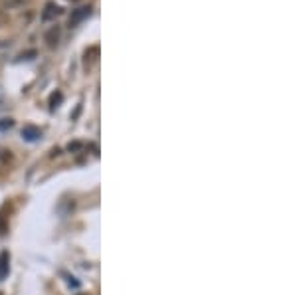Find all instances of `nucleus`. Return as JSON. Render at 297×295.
<instances>
[{"instance_id":"nucleus-8","label":"nucleus","mask_w":297,"mask_h":295,"mask_svg":"<svg viewBox=\"0 0 297 295\" xmlns=\"http://www.w3.org/2000/svg\"><path fill=\"white\" fill-rule=\"evenodd\" d=\"M28 0H4L2 2V8L4 10H12V8H18V6H24Z\"/></svg>"},{"instance_id":"nucleus-5","label":"nucleus","mask_w":297,"mask_h":295,"mask_svg":"<svg viewBox=\"0 0 297 295\" xmlns=\"http://www.w3.org/2000/svg\"><path fill=\"white\" fill-rule=\"evenodd\" d=\"M40 135H42V131H40L38 127H34V125H24L22 137L26 139V141H36Z\"/></svg>"},{"instance_id":"nucleus-1","label":"nucleus","mask_w":297,"mask_h":295,"mask_svg":"<svg viewBox=\"0 0 297 295\" xmlns=\"http://www.w3.org/2000/svg\"><path fill=\"white\" fill-rule=\"evenodd\" d=\"M60 36H62L60 26H52V28L46 32V36H44V42H46L48 48H56L58 42H60Z\"/></svg>"},{"instance_id":"nucleus-10","label":"nucleus","mask_w":297,"mask_h":295,"mask_svg":"<svg viewBox=\"0 0 297 295\" xmlns=\"http://www.w3.org/2000/svg\"><path fill=\"white\" fill-rule=\"evenodd\" d=\"M8 20H10L8 14H6L4 10H0V28H2V26H8Z\"/></svg>"},{"instance_id":"nucleus-11","label":"nucleus","mask_w":297,"mask_h":295,"mask_svg":"<svg viewBox=\"0 0 297 295\" xmlns=\"http://www.w3.org/2000/svg\"><path fill=\"white\" fill-rule=\"evenodd\" d=\"M32 56H36V52L32 50V52H26V54H20V58L22 60H32Z\"/></svg>"},{"instance_id":"nucleus-4","label":"nucleus","mask_w":297,"mask_h":295,"mask_svg":"<svg viewBox=\"0 0 297 295\" xmlns=\"http://www.w3.org/2000/svg\"><path fill=\"white\" fill-rule=\"evenodd\" d=\"M60 12H62V8H60L58 4H54V2H48L46 8H44V12H42V20H52V18H56Z\"/></svg>"},{"instance_id":"nucleus-7","label":"nucleus","mask_w":297,"mask_h":295,"mask_svg":"<svg viewBox=\"0 0 297 295\" xmlns=\"http://www.w3.org/2000/svg\"><path fill=\"white\" fill-rule=\"evenodd\" d=\"M62 99H64V95H62V91H54V93L50 95V107H52V109H56V107H60V103H62Z\"/></svg>"},{"instance_id":"nucleus-6","label":"nucleus","mask_w":297,"mask_h":295,"mask_svg":"<svg viewBox=\"0 0 297 295\" xmlns=\"http://www.w3.org/2000/svg\"><path fill=\"white\" fill-rule=\"evenodd\" d=\"M8 262H10L8 251H2V254H0V279L8 275Z\"/></svg>"},{"instance_id":"nucleus-2","label":"nucleus","mask_w":297,"mask_h":295,"mask_svg":"<svg viewBox=\"0 0 297 295\" xmlns=\"http://www.w3.org/2000/svg\"><path fill=\"white\" fill-rule=\"evenodd\" d=\"M97 58H99V48L97 46H92V48H88L86 50V54H83V66L90 69L97 62Z\"/></svg>"},{"instance_id":"nucleus-3","label":"nucleus","mask_w":297,"mask_h":295,"mask_svg":"<svg viewBox=\"0 0 297 295\" xmlns=\"http://www.w3.org/2000/svg\"><path fill=\"white\" fill-rule=\"evenodd\" d=\"M92 14V8L90 6H86V8H77V10H73V14L69 16V26H75V24H79L83 18H88Z\"/></svg>"},{"instance_id":"nucleus-9","label":"nucleus","mask_w":297,"mask_h":295,"mask_svg":"<svg viewBox=\"0 0 297 295\" xmlns=\"http://www.w3.org/2000/svg\"><path fill=\"white\" fill-rule=\"evenodd\" d=\"M14 125V121L12 119H0V131H6V129H10Z\"/></svg>"}]
</instances>
